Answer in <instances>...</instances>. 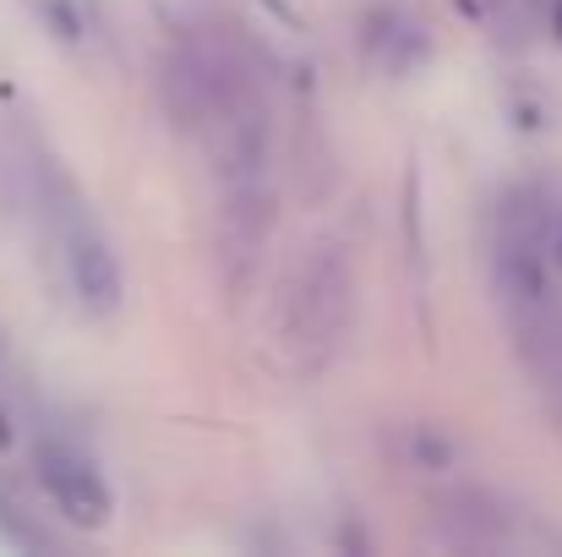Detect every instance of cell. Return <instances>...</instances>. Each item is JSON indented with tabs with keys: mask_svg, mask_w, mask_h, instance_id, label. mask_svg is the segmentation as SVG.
<instances>
[{
	"mask_svg": "<svg viewBox=\"0 0 562 557\" xmlns=\"http://www.w3.org/2000/svg\"><path fill=\"white\" fill-rule=\"evenodd\" d=\"M33 476H38V487H44V498L55 503V514H66L71 525H82V531H99L104 520H110V487H104V476H99V465L82 454V448H71V443H38L33 448Z\"/></svg>",
	"mask_w": 562,
	"mask_h": 557,
	"instance_id": "3",
	"label": "cell"
},
{
	"mask_svg": "<svg viewBox=\"0 0 562 557\" xmlns=\"http://www.w3.org/2000/svg\"><path fill=\"white\" fill-rule=\"evenodd\" d=\"M49 186V241H55V263L66 274L71 301L88 318H110L121 307V257L115 241L104 235V224L93 219V208L77 197V186L66 176H44Z\"/></svg>",
	"mask_w": 562,
	"mask_h": 557,
	"instance_id": "2",
	"label": "cell"
},
{
	"mask_svg": "<svg viewBox=\"0 0 562 557\" xmlns=\"http://www.w3.org/2000/svg\"><path fill=\"white\" fill-rule=\"evenodd\" d=\"M356 328V268L339 246H312L279 296V350L295 371H323Z\"/></svg>",
	"mask_w": 562,
	"mask_h": 557,
	"instance_id": "1",
	"label": "cell"
}]
</instances>
